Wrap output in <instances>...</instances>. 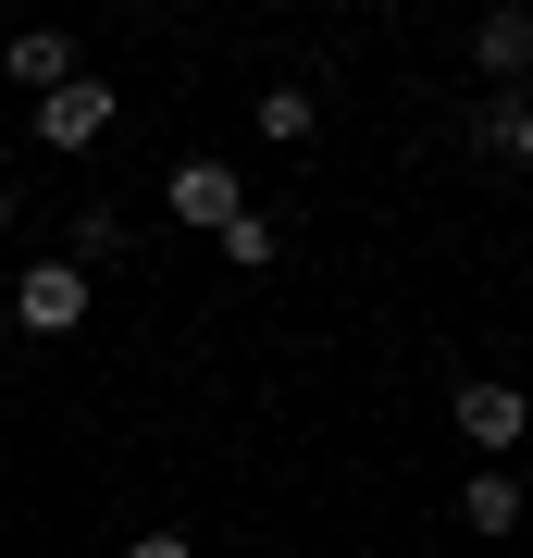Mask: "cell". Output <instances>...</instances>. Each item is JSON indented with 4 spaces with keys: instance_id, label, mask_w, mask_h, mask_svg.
Returning a JSON list of instances; mask_svg holds the SVG:
<instances>
[{
    "instance_id": "6da1fadb",
    "label": "cell",
    "mask_w": 533,
    "mask_h": 558,
    "mask_svg": "<svg viewBox=\"0 0 533 558\" xmlns=\"http://www.w3.org/2000/svg\"><path fill=\"white\" fill-rule=\"evenodd\" d=\"M87 299H99V286L75 274V260H38V274L13 286V323H25V336H75V323H87Z\"/></svg>"
},
{
    "instance_id": "7a4b0ae2",
    "label": "cell",
    "mask_w": 533,
    "mask_h": 558,
    "mask_svg": "<svg viewBox=\"0 0 533 558\" xmlns=\"http://www.w3.org/2000/svg\"><path fill=\"white\" fill-rule=\"evenodd\" d=\"M161 211H174V223H198V236H223V223L249 211V186L223 174V161H174V186H161Z\"/></svg>"
},
{
    "instance_id": "3957f363",
    "label": "cell",
    "mask_w": 533,
    "mask_h": 558,
    "mask_svg": "<svg viewBox=\"0 0 533 558\" xmlns=\"http://www.w3.org/2000/svg\"><path fill=\"white\" fill-rule=\"evenodd\" d=\"M99 137H112V87L99 75H75V87L38 100V149H99Z\"/></svg>"
},
{
    "instance_id": "277c9868",
    "label": "cell",
    "mask_w": 533,
    "mask_h": 558,
    "mask_svg": "<svg viewBox=\"0 0 533 558\" xmlns=\"http://www.w3.org/2000/svg\"><path fill=\"white\" fill-rule=\"evenodd\" d=\"M459 435H472L484 459H509L533 435V398H521V385H459Z\"/></svg>"
},
{
    "instance_id": "5b68a950",
    "label": "cell",
    "mask_w": 533,
    "mask_h": 558,
    "mask_svg": "<svg viewBox=\"0 0 533 558\" xmlns=\"http://www.w3.org/2000/svg\"><path fill=\"white\" fill-rule=\"evenodd\" d=\"M0 75H13V87H38V100H50V87H75L87 62H75V38H62V25H25V38L0 50Z\"/></svg>"
},
{
    "instance_id": "8992f818",
    "label": "cell",
    "mask_w": 533,
    "mask_h": 558,
    "mask_svg": "<svg viewBox=\"0 0 533 558\" xmlns=\"http://www.w3.org/2000/svg\"><path fill=\"white\" fill-rule=\"evenodd\" d=\"M459 521H472V534H521V521H533V484H521V472H496V459H484V472L459 484Z\"/></svg>"
},
{
    "instance_id": "52a82bcc",
    "label": "cell",
    "mask_w": 533,
    "mask_h": 558,
    "mask_svg": "<svg viewBox=\"0 0 533 558\" xmlns=\"http://www.w3.org/2000/svg\"><path fill=\"white\" fill-rule=\"evenodd\" d=\"M472 62H484V75H533V13H521V0L472 25Z\"/></svg>"
},
{
    "instance_id": "ba28073f",
    "label": "cell",
    "mask_w": 533,
    "mask_h": 558,
    "mask_svg": "<svg viewBox=\"0 0 533 558\" xmlns=\"http://www.w3.org/2000/svg\"><path fill=\"white\" fill-rule=\"evenodd\" d=\"M211 248H223V274H274V248H286V236H274L261 211H237V223H223Z\"/></svg>"
},
{
    "instance_id": "9c48e42d",
    "label": "cell",
    "mask_w": 533,
    "mask_h": 558,
    "mask_svg": "<svg viewBox=\"0 0 533 558\" xmlns=\"http://www.w3.org/2000/svg\"><path fill=\"white\" fill-rule=\"evenodd\" d=\"M261 137H274V149L311 137V87H261Z\"/></svg>"
},
{
    "instance_id": "30bf717a",
    "label": "cell",
    "mask_w": 533,
    "mask_h": 558,
    "mask_svg": "<svg viewBox=\"0 0 533 558\" xmlns=\"http://www.w3.org/2000/svg\"><path fill=\"white\" fill-rule=\"evenodd\" d=\"M112 248H124V223H112V211H75V274H99Z\"/></svg>"
},
{
    "instance_id": "8fae6325",
    "label": "cell",
    "mask_w": 533,
    "mask_h": 558,
    "mask_svg": "<svg viewBox=\"0 0 533 558\" xmlns=\"http://www.w3.org/2000/svg\"><path fill=\"white\" fill-rule=\"evenodd\" d=\"M124 558H186V534H137V546H124Z\"/></svg>"
},
{
    "instance_id": "7c38bea8",
    "label": "cell",
    "mask_w": 533,
    "mask_h": 558,
    "mask_svg": "<svg viewBox=\"0 0 533 558\" xmlns=\"http://www.w3.org/2000/svg\"><path fill=\"white\" fill-rule=\"evenodd\" d=\"M509 149H521V161H533V100H521V112H509Z\"/></svg>"
},
{
    "instance_id": "4fadbf2b",
    "label": "cell",
    "mask_w": 533,
    "mask_h": 558,
    "mask_svg": "<svg viewBox=\"0 0 533 558\" xmlns=\"http://www.w3.org/2000/svg\"><path fill=\"white\" fill-rule=\"evenodd\" d=\"M0 223H13V186H0Z\"/></svg>"
},
{
    "instance_id": "5bb4252c",
    "label": "cell",
    "mask_w": 533,
    "mask_h": 558,
    "mask_svg": "<svg viewBox=\"0 0 533 558\" xmlns=\"http://www.w3.org/2000/svg\"><path fill=\"white\" fill-rule=\"evenodd\" d=\"M521 398H533V385H521Z\"/></svg>"
}]
</instances>
